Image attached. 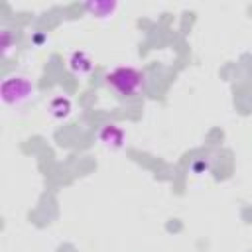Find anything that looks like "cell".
<instances>
[{"label":"cell","instance_id":"obj_1","mask_svg":"<svg viewBox=\"0 0 252 252\" xmlns=\"http://www.w3.org/2000/svg\"><path fill=\"white\" fill-rule=\"evenodd\" d=\"M104 83L118 96H136L146 87V73L132 65H120L104 75Z\"/></svg>","mask_w":252,"mask_h":252},{"label":"cell","instance_id":"obj_2","mask_svg":"<svg viewBox=\"0 0 252 252\" xmlns=\"http://www.w3.org/2000/svg\"><path fill=\"white\" fill-rule=\"evenodd\" d=\"M33 85L24 75H10L2 81L0 94L6 104H22L33 96Z\"/></svg>","mask_w":252,"mask_h":252},{"label":"cell","instance_id":"obj_3","mask_svg":"<svg viewBox=\"0 0 252 252\" xmlns=\"http://www.w3.org/2000/svg\"><path fill=\"white\" fill-rule=\"evenodd\" d=\"M98 140L110 150H120L126 144V134L118 124L108 122V124H102V128L98 130Z\"/></svg>","mask_w":252,"mask_h":252},{"label":"cell","instance_id":"obj_4","mask_svg":"<svg viewBox=\"0 0 252 252\" xmlns=\"http://www.w3.org/2000/svg\"><path fill=\"white\" fill-rule=\"evenodd\" d=\"M69 69H71V73H75L79 77L81 75H89L91 69H93V61H91L89 53H85V51H73L71 57H69Z\"/></svg>","mask_w":252,"mask_h":252},{"label":"cell","instance_id":"obj_5","mask_svg":"<svg viewBox=\"0 0 252 252\" xmlns=\"http://www.w3.org/2000/svg\"><path fill=\"white\" fill-rule=\"evenodd\" d=\"M49 114L53 118H67L71 114V100L67 96H55L49 102Z\"/></svg>","mask_w":252,"mask_h":252},{"label":"cell","instance_id":"obj_6","mask_svg":"<svg viewBox=\"0 0 252 252\" xmlns=\"http://www.w3.org/2000/svg\"><path fill=\"white\" fill-rule=\"evenodd\" d=\"M85 8L96 18H106L112 16V12L116 10V2H87Z\"/></svg>","mask_w":252,"mask_h":252},{"label":"cell","instance_id":"obj_7","mask_svg":"<svg viewBox=\"0 0 252 252\" xmlns=\"http://www.w3.org/2000/svg\"><path fill=\"white\" fill-rule=\"evenodd\" d=\"M10 47H12V33L10 30H4L2 32V55L4 57L10 53Z\"/></svg>","mask_w":252,"mask_h":252}]
</instances>
